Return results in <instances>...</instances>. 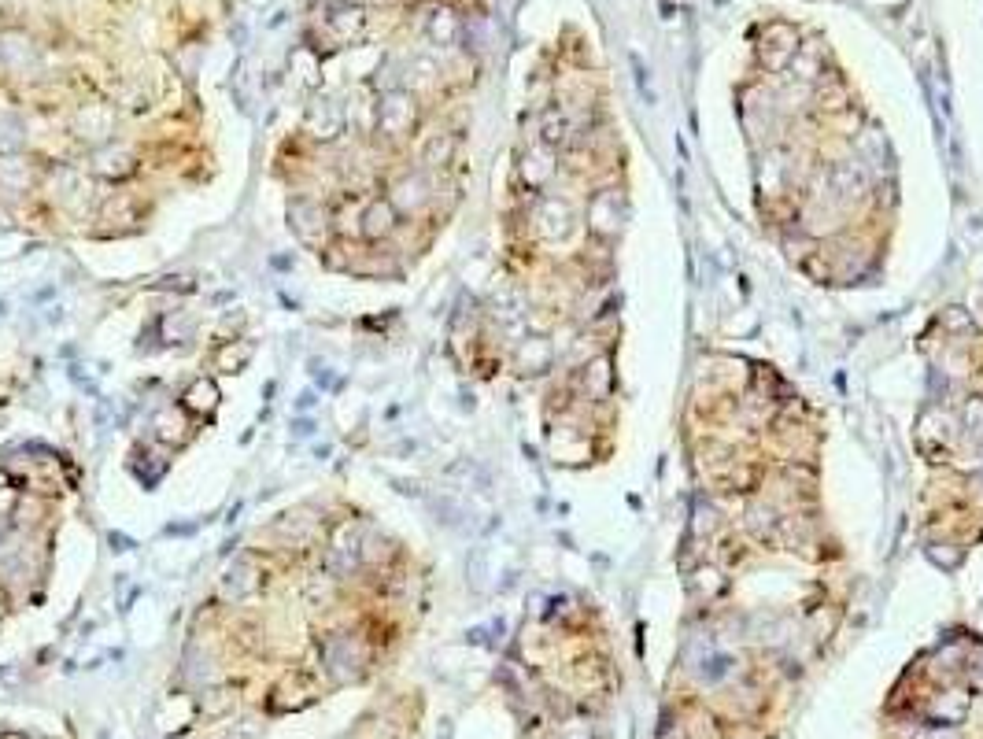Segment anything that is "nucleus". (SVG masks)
I'll use <instances>...</instances> for the list:
<instances>
[{
    "label": "nucleus",
    "instance_id": "obj_1",
    "mask_svg": "<svg viewBox=\"0 0 983 739\" xmlns=\"http://www.w3.org/2000/svg\"><path fill=\"white\" fill-rule=\"evenodd\" d=\"M418 126V100L411 89H389L377 100V134L385 141H403Z\"/></svg>",
    "mask_w": 983,
    "mask_h": 739
},
{
    "label": "nucleus",
    "instance_id": "obj_2",
    "mask_svg": "<svg viewBox=\"0 0 983 739\" xmlns=\"http://www.w3.org/2000/svg\"><path fill=\"white\" fill-rule=\"evenodd\" d=\"M799 45H802V37H799V30L791 23H784V19H777V23H765L762 30H758V41H754V52H758V63H762L765 71H784V67H791V60L799 56Z\"/></svg>",
    "mask_w": 983,
    "mask_h": 739
},
{
    "label": "nucleus",
    "instance_id": "obj_3",
    "mask_svg": "<svg viewBox=\"0 0 983 739\" xmlns=\"http://www.w3.org/2000/svg\"><path fill=\"white\" fill-rule=\"evenodd\" d=\"M322 658H326V669L329 677L340 680V684H348V680H359L366 669V647L359 636L352 632H337V636H329L326 647H322Z\"/></svg>",
    "mask_w": 983,
    "mask_h": 739
},
{
    "label": "nucleus",
    "instance_id": "obj_4",
    "mask_svg": "<svg viewBox=\"0 0 983 739\" xmlns=\"http://www.w3.org/2000/svg\"><path fill=\"white\" fill-rule=\"evenodd\" d=\"M359 558H363V533L355 525H340L337 533H333V540H329L326 570L333 577H348L359 566Z\"/></svg>",
    "mask_w": 983,
    "mask_h": 739
},
{
    "label": "nucleus",
    "instance_id": "obj_5",
    "mask_svg": "<svg viewBox=\"0 0 983 739\" xmlns=\"http://www.w3.org/2000/svg\"><path fill=\"white\" fill-rule=\"evenodd\" d=\"M304 130L315 141H322V145H329V141H337L340 134H344V111H340V104L333 97H315L311 104H307V111H304Z\"/></svg>",
    "mask_w": 983,
    "mask_h": 739
},
{
    "label": "nucleus",
    "instance_id": "obj_6",
    "mask_svg": "<svg viewBox=\"0 0 983 739\" xmlns=\"http://www.w3.org/2000/svg\"><path fill=\"white\" fill-rule=\"evenodd\" d=\"M74 134L93 148L111 145V137H115V111L108 104H85V108L74 111Z\"/></svg>",
    "mask_w": 983,
    "mask_h": 739
},
{
    "label": "nucleus",
    "instance_id": "obj_7",
    "mask_svg": "<svg viewBox=\"0 0 983 739\" xmlns=\"http://www.w3.org/2000/svg\"><path fill=\"white\" fill-rule=\"evenodd\" d=\"M570 222H573L570 204H566V200H555V196H544L533 211V226L544 241H562V237L570 233Z\"/></svg>",
    "mask_w": 983,
    "mask_h": 739
},
{
    "label": "nucleus",
    "instance_id": "obj_8",
    "mask_svg": "<svg viewBox=\"0 0 983 739\" xmlns=\"http://www.w3.org/2000/svg\"><path fill=\"white\" fill-rule=\"evenodd\" d=\"M429 178H425L422 170H411V174H403L400 182L392 185V207L400 211V215H418L425 204H429Z\"/></svg>",
    "mask_w": 983,
    "mask_h": 739
},
{
    "label": "nucleus",
    "instance_id": "obj_9",
    "mask_svg": "<svg viewBox=\"0 0 983 739\" xmlns=\"http://www.w3.org/2000/svg\"><path fill=\"white\" fill-rule=\"evenodd\" d=\"M462 34H466V23H462V15L455 12V8H448V4L433 8V15L425 19V37H429L437 49H455L462 41Z\"/></svg>",
    "mask_w": 983,
    "mask_h": 739
},
{
    "label": "nucleus",
    "instance_id": "obj_10",
    "mask_svg": "<svg viewBox=\"0 0 983 739\" xmlns=\"http://www.w3.org/2000/svg\"><path fill=\"white\" fill-rule=\"evenodd\" d=\"M400 226V211L392 207V200L385 196H377L370 204L363 207V215H359V233H363L366 241H381V237H389L392 230Z\"/></svg>",
    "mask_w": 983,
    "mask_h": 739
},
{
    "label": "nucleus",
    "instance_id": "obj_11",
    "mask_svg": "<svg viewBox=\"0 0 983 739\" xmlns=\"http://www.w3.org/2000/svg\"><path fill=\"white\" fill-rule=\"evenodd\" d=\"M621 222H625L621 196L614 193V189H607V193L595 196L592 211H588V226H592V233H599V237H614V233L621 230Z\"/></svg>",
    "mask_w": 983,
    "mask_h": 739
},
{
    "label": "nucleus",
    "instance_id": "obj_12",
    "mask_svg": "<svg viewBox=\"0 0 983 739\" xmlns=\"http://www.w3.org/2000/svg\"><path fill=\"white\" fill-rule=\"evenodd\" d=\"M137 170V159L130 148L122 145H104L93 152V174L97 178H108V182H122Z\"/></svg>",
    "mask_w": 983,
    "mask_h": 739
},
{
    "label": "nucleus",
    "instance_id": "obj_13",
    "mask_svg": "<svg viewBox=\"0 0 983 739\" xmlns=\"http://www.w3.org/2000/svg\"><path fill=\"white\" fill-rule=\"evenodd\" d=\"M326 30L337 37L340 45H352L355 37L366 30V8L363 4H337V8L326 15Z\"/></svg>",
    "mask_w": 983,
    "mask_h": 739
},
{
    "label": "nucleus",
    "instance_id": "obj_14",
    "mask_svg": "<svg viewBox=\"0 0 983 739\" xmlns=\"http://www.w3.org/2000/svg\"><path fill=\"white\" fill-rule=\"evenodd\" d=\"M259 592V570L252 558H233V566L222 573V595L226 599H248Z\"/></svg>",
    "mask_w": 983,
    "mask_h": 739
},
{
    "label": "nucleus",
    "instance_id": "obj_15",
    "mask_svg": "<svg viewBox=\"0 0 983 739\" xmlns=\"http://www.w3.org/2000/svg\"><path fill=\"white\" fill-rule=\"evenodd\" d=\"M518 174H522V182L529 185V189H544V185L555 178V156H551V148L547 145L529 148L522 156V163H518Z\"/></svg>",
    "mask_w": 983,
    "mask_h": 739
},
{
    "label": "nucleus",
    "instance_id": "obj_16",
    "mask_svg": "<svg viewBox=\"0 0 983 739\" xmlns=\"http://www.w3.org/2000/svg\"><path fill=\"white\" fill-rule=\"evenodd\" d=\"M832 189H836L839 196H847V200H858V196H865V189H869V178H865V167L858 163V159H843V163H832Z\"/></svg>",
    "mask_w": 983,
    "mask_h": 739
},
{
    "label": "nucleus",
    "instance_id": "obj_17",
    "mask_svg": "<svg viewBox=\"0 0 983 739\" xmlns=\"http://www.w3.org/2000/svg\"><path fill=\"white\" fill-rule=\"evenodd\" d=\"M289 226L300 241L311 244V241H318V233L326 230V211L315 204H307V200H296V204L289 207Z\"/></svg>",
    "mask_w": 983,
    "mask_h": 739
},
{
    "label": "nucleus",
    "instance_id": "obj_18",
    "mask_svg": "<svg viewBox=\"0 0 983 739\" xmlns=\"http://www.w3.org/2000/svg\"><path fill=\"white\" fill-rule=\"evenodd\" d=\"M514 363L522 374H544L547 363H551V344L544 337H529L518 344V352H514Z\"/></svg>",
    "mask_w": 983,
    "mask_h": 739
},
{
    "label": "nucleus",
    "instance_id": "obj_19",
    "mask_svg": "<svg viewBox=\"0 0 983 739\" xmlns=\"http://www.w3.org/2000/svg\"><path fill=\"white\" fill-rule=\"evenodd\" d=\"M965 714H969V695L965 691H947L939 703H932V710H928V717H932L935 725H958V721H965Z\"/></svg>",
    "mask_w": 983,
    "mask_h": 739
},
{
    "label": "nucleus",
    "instance_id": "obj_20",
    "mask_svg": "<svg viewBox=\"0 0 983 739\" xmlns=\"http://www.w3.org/2000/svg\"><path fill=\"white\" fill-rule=\"evenodd\" d=\"M570 134H573V122L562 108H547L544 115H540V141H544L547 148L562 145Z\"/></svg>",
    "mask_w": 983,
    "mask_h": 739
},
{
    "label": "nucleus",
    "instance_id": "obj_21",
    "mask_svg": "<svg viewBox=\"0 0 983 739\" xmlns=\"http://www.w3.org/2000/svg\"><path fill=\"white\" fill-rule=\"evenodd\" d=\"M182 403H185V411H193V414H211L215 407H219V388H215V381H193L189 385V392L182 396Z\"/></svg>",
    "mask_w": 983,
    "mask_h": 739
},
{
    "label": "nucleus",
    "instance_id": "obj_22",
    "mask_svg": "<svg viewBox=\"0 0 983 739\" xmlns=\"http://www.w3.org/2000/svg\"><path fill=\"white\" fill-rule=\"evenodd\" d=\"M26 148V126L15 115H0V156H19Z\"/></svg>",
    "mask_w": 983,
    "mask_h": 739
},
{
    "label": "nucleus",
    "instance_id": "obj_23",
    "mask_svg": "<svg viewBox=\"0 0 983 739\" xmlns=\"http://www.w3.org/2000/svg\"><path fill=\"white\" fill-rule=\"evenodd\" d=\"M30 56H34V49H30V37L0 34V60L8 63V67H26Z\"/></svg>",
    "mask_w": 983,
    "mask_h": 739
},
{
    "label": "nucleus",
    "instance_id": "obj_24",
    "mask_svg": "<svg viewBox=\"0 0 983 739\" xmlns=\"http://www.w3.org/2000/svg\"><path fill=\"white\" fill-rule=\"evenodd\" d=\"M584 388H588V396H592V400H603L610 388H614V374H610L607 359H595V363H588V370H584Z\"/></svg>",
    "mask_w": 983,
    "mask_h": 739
},
{
    "label": "nucleus",
    "instance_id": "obj_25",
    "mask_svg": "<svg viewBox=\"0 0 983 739\" xmlns=\"http://www.w3.org/2000/svg\"><path fill=\"white\" fill-rule=\"evenodd\" d=\"M451 152H455V137L433 134L422 145V167H444V163H451Z\"/></svg>",
    "mask_w": 983,
    "mask_h": 739
},
{
    "label": "nucleus",
    "instance_id": "obj_26",
    "mask_svg": "<svg viewBox=\"0 0 983 739\" xmlns=\"http://www.w3.org/2000/svg\"><path fill=\"white\" fill-rule=\"evenodd\" d=\"M26 182H30L26 163H19L15 156H4V163H0V185H4L8 193H19V189H26Z\"/></svg>",
    "mask_w": 983,
    "mask_h": 739
},
{
    "label": "nucleus",
    "instance_id": "obj_27",
    "mask_svg": "<svg viewBox=\"0 0 983 739\" xmlns=\"http://www.w3.org/2000/svg\"><path fill=\"white\" fill-rule=\"evenodd\" d=\"M732 666H736L732 655H710V658H706V666L699 669V677H703V680H725L732 673Z\"/></svg>",
    "mask_w": 983,
    "mask_h": 739
},
{
    "label": "nucleus",
    "instance_id": "obj_28",
    "mask_svg": "<svg viewBox=\"0 0 983 739\" xmlns=\"http://www.w3.org/2000/svg\"><path fill=\"white\" fill-rule=\"evenodd\" d=\"M248 359H252V344H241V352H237V355H233V344H226V348L219 352V366L226 370V374H237Z\"/></svg>",
    "mask_w": 983,
    "mask_h": 739
},
{
    "label": "nucleus",
    "instance_id": "obj_29",
    "mask_svg": "<svg viewBox=\"0 0 983 739\" xmlns=\"http://www.w3.org/2000/svg\"><path fill=\"white\" fill-rule=\"evenodd\" d=\"M965 429H969L972 437H983V396H972L965 403Z\"/></svg>",
    "mask_w": 983,
    "mask_h": 739
},
{
    "label": "nucleus",
    "instance_id": "obj_30",
    "mask_svg": "<svg viewBox=\"0 0 983 739\" xmlns=\"http://www.w3.org/2000/svg\"><path fill=\"white\" fill-rule=\"evenodd\" d=\"M921 739H958V736H954V728L950 725H935V728H928Z\"/></svg>",
    "mask_w": 983,
    "mask_h": 739
},
{
    "label": "nucleus",
    "instance_id": "obj_31",
    "mask_svg": "<svg viewBox=\"0 0 983 739\" xmlns=\"http://www.w3.org/2000/svg\"><path fill=\"white\" fill-rule=\"evenodd\" d=\"M111 547H115V551H130V547H134V544H130L126 536H115V533H111Z\"/></svg>",
    "mask_w": 983,
    "mask_h": 739
},
{
    "label": "nucleus",
    "instance_id": "obj_32",
    "mask_svg": "<svg viewBox=\"0 0 983 739\" xmlns=\"http://www.w3.org/2000/svg\"><path fill=\"white\" fill-rule=\"evenodd\" d=\"M311 403H315V396H311V392H304V396H300V411H307Z\"/></svg>",
    "mask_w": 983,
    "mask_h": 739
}]
</instances>
